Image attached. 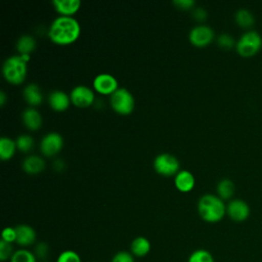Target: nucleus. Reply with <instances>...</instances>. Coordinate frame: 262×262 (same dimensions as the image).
Listing matches in <instances>:
<instances>
[{"label":"nucleus","instance_id":"9d476101","mask_svg":"<svg viewBox=\"0 0 262 262\" xmlns=\"http://www.w3.org/2000/svg\"><path fill=\"white\" fill-rule=\"evenodd\" d=\"M250 213V207L244 200L234 199L226 205V214L234 222H243L247 220Z\"/></svg>","mask_w":262,"mask_h":262},{"label":"nucleus","instance_id":"0eeeda50","mask_svg":"<svg viewBox=\"0 0 262 262\" xmlns=\"http://www.w3.org/2000/svg\"><path fill=\"white\" fill-rule=\"evenodd\" d=\"M71 102L77 107H88L95 101V96L91 88L85 85H78L74 87L70 93Z\"/></svg>","mask_w":262,"mask_h":262},{"label":"nucleus","instance_id":"aec40b11","mask_svg":"<svg viewBox=\"0 0 262 262\" xmlns=\"http://www.w3.org/2000/svg\"><path fill=\"white\" fill-rule=\"evenodd\" d=\"M234 19L236 25L242 29H250L255 24L253 13L246 8H239L234 14Z\"/></svg>","mask_w":262,"mask_h":262},{"label":"nucleus","instance_id":"f8f14e48","mask_svg":"<svg viewBox=\"0 0 262 262\" xmlns=\"http://www.w3.org/2000/svg\"><path fill=\"white\" fill-rule=\"evenodd\" d=\"M16 230V244L23 248L30 247L36 242V231L28 224H18L15 226Z\"/></svg>","mask_w":262,"mask_h":262},{"label":"nucleus","instance_id":"4be33fe9","mask_svg":"<svg viewBox=\"0 0 262 262\" xmlns=\"http://www.w3.org/2000/svg\"><path fill=\"white\" fill-rule=\"evenodd\" d=\"M36 48V40L31 35H23L16 41V49L19 55L29 54Z\"/></svg>","mask_w":262,"mask_h":262},{"label":"nucleus","instance_id":"72a5a7b5","mask_svg":"<svg viewBox=\"0 0 262 262\" xmlns=\"http://www.w3.org/2000/svg\"><path fill=\"white\" fill-rule=\"evenodd\" d=\"M173 4L176 5L180 9L187 10V9L192 8L194 6L195 2L193 0H174Z\"/></svg>","mask_w":262,"mask_h":262},{"label":"nucleus","instance_id":"ddd939ff","mask_svg":"<svg viewBox=\"0 0 262 262\" xmlns=\"http://www.w3.org/2000/svg\"><path fill=\"white\" fill-rule=\"evenodd\" d=\"M48 103L52 110L63 112L70 106L71 98L62 90H54L48 95Z\"/></svg>","mask_w":262,"mask_h":262},{"label":"nucleus","instance_id":"dca6fc26","mask_svg":"<svg viewBox=\"0 0 262 262\" xmlns=\"http://www.w3.org/2000/svg\"><path fill=\"white\" fill-rule=\"evenodd\" d=\"M23 170L31 175H36L41 173L45 169V161L43 158L32 155L28 156L24 161H23Z\"/></svg>","mask_w":262,"mask_h":262},{"label":"nucleus","instance_id":"f03ea898","mask_svg":"<svg viewBox=\"0 0 262 262\" xmlns=\"http://www.w3.org/2000/svg\"><path fill=\"white\" fill-rule=\"evenodd\" d=\"M198 212L200 217L208 223L221 221L226 214V205L218 195L207 193L200 198L198 202Z\"/></svg>","mask_w":262,"mask_h":262},{"label":"nucleus","instance_id":"393cba45","mask_svg":"<svg viewBox=\"0 0 262 262\" xmlns=\"http://www.w3.org/2000/svg\"><path fill=\"white\" fill-rule=\"evenodd\" d=\"M187 262H215V259L208 250L198 249L189 255Z\"/></svg>","mask_w":262,"mask_h":262},{"label":"nucleus","instance_id":"473e14b6","mask_svg":"<svg viewBox=\"0 0 262 262\" xmlns=\"http://www.w3.org/2000/svg\"><path fill=\"white\" fill-rule=\"evenodd\" d=\"M207 15H208L207 10L203 7L198 6V7L193 8V10H192V16L198 21H204L207 18Z\"/></svg>","mask_w":262,"mask_h":262},{"label":"nucleus","instance_id":"6e6552de","mask_svg":"<svg viewBox=\"0 0 262 262\" xmlns=\"http://www.w3.org/2000/svg\"><path fill=\"white\" fill-rule=\"evenodd\" d=\"M63 146V138L57 132H50L43 136L40 142V150L46 157H53Z\"/></svg>","mask_w":262,"mask_h":262},{"label":"nucleus","instance_id":"f257e3e1","mask_svg":"<svg viewBox=\"0 0 262 262\" xmlns=\"http://www.w3.org/2000/svg\"><path fill=\"white\" fill-rule=\"evenodd\" d=\"M81 27L73 16H57L50 25L48 36L57 45H70L80 36Z\"/></svg>","mask_w":262,"mask_h":262},{"label":"nucleus","instance_id":"9b49d317","mask_svg":"<svg viewBox=\"0 0 262 262\" xmlns=\"http://www.w3.org/2000/svg\"><path fill=\"white\" fill-rule=\"evenodd\" d=\"M93 88L102 95H112L119 89V85L117 79L113 75L102 73L94 78Z\"/></svg>","mask_w":262,"mask_h":262},{"label":"nucleus","instance_id":"c756f323","mask_svg":"<svg viewBox=\"0 0 262 262\" xmlns=\"http://www.w3.org/2000/svg\"><path fill=\"white\" fill-rule=\"evenodd\" d=\"M111 262H135V257L130 251H119L113 256Z\"/></svg>","mask_w":262,"mask_h":262},{"label":"nucleus","instance_id":"4c0bfd02","mask_svg":"<svg viewBox=\"0 0 262 262\" xmlns=\"http://www.w3.org/2000/svg\"><path fill=\"white\" fill-rule=\"evenodd\" d=\"M42 262H47V261H42Z\"/></svg>","mask_w":262,"mask_h":262},{"label":"nucleus","instance_id":"2eb2a0df","mask_svg":"<svg viewBox=\"0 0 262 262\" xmlns=\"http://www.w3.org/2000/svg\"><path fill=\"white\" fill-rule=\"evenodd\" d=\"M24 125L30 130H38L42 126V116L35 107H28L21 113Z\"/></svg>","mask_w":262,"mask_h":262},{"label":"nucleus","instance_id":"a211bd4d","mask_svg":"<svg viewBox=\"0 0 262 262\" xmlns=\"http://www.w3.org/2000/svg\"><path fill=\"white\" fill-rule=\"evenodd\" d=\"M150 242L144 236H137L130 244V252L137 258L145 257L150 252Z\"/></svg>","mask_w":262,"mask_h":262},{"label":"nucleus","instance_id":"5701e85b","mask_svg":"<svg viewBox=\"0 0 262 262\" xmlns=\"http://www.w3.org/2000/svg\"><path fill=\"white\" fill-rule=\"evenodd\" d=\"M234 189H235L234 183L228 178L221 179L217 184L218 196L223 201L231 199L232 195L234 194Z\"/></svg>","mask_w":262,"mask_h":262},{"label":"nucleus","instance_id":"412c9836","mask_svg":"<svg viewBox=\"0 0 262 262\" xmlns=\"http://www.w3.org/2000/svg\"><path fill=\"white\" fill-rule=\"evenodd\" d=\"M16 143L9 137L3 136L0 138V158L3 161L10 160L16 150Z\"/></svg>","mask_w":262,"mask_h":262},{"label":"nucleus","instance_id":"b1692460","mask_svg":"<svg viewBox=\"0 0 262 262\" xmlns=\"http://www.w3.org/2000/svg\"><path fill=\"white\" fill-rule=\"evenodd\" d=\"M9 262H37V257L33 251L21 248L14 251Z\"/></svg>","mask_w":262,"mask_h":262},{"label":"nucleus","instance_id":"f704fd0d","mask_svg":"<svg viewBox=\"0 0 262 262\" xmlns=\"http://www.w3.org/2000/svg\"><path fill=\"white\" fill-rule=\"evenodd\" d=\"M64 164H66V163H64L62 160L57 159V160H55V161L53 162V168H54L55 171L61 172V171L64 169V167H66Z\"/></svg>","mask_w":262,"mask_h":262},{"label":"nucleus","instance_id":"39448f33","mask_svg":"<svg viewBox=\"0 0 262 262\" xmlns=\"http://www.w3.org/2000/svg\"><path fill=\"white\" fill-rule=\"evenodd\" d=\"M112 108L120 115H129L133 112L135 100L132 93L126 88H119L110 98Z\"/></svg>","mask_w":262,"mask_h":262},{"label":"nucleus","instance_id":"423d86ee","mask_svg":"<svg viewBox=\"0 0 262 262\" xmlns=\"http://www.w3.org/2000/svg\"><path fill=\"white\" fill-rule=\"evenodd\" d=\"M179 168L180 163L178 159L171 154H160L154 160V169L156 172L166 177L176 175L180 171Z\"/></svg>","mask_w":262,"mask_h":262},{"label":"nucleus","instance_id":"c9c22d12","mask_svg":"<svg viewBox=\"0 0 262 262\" xmlns=\"http://www.w3.org/2000/svg\"><path fill=\"white\" fill-rule=\"evenodd\" d=\"M6 101H7V96H6L5 92L2 90V91H0V104L3 106L6 103Z\"/></svg>","mask_w":262,"mask_h":262},{"label":"nucleus","instance_id":"4468645a","mask_svg":"<svg viewBox=\"0 0 262 262\" xmlns=\"http://www.w3.org/2000/svg\"><path fill=\"white\" fill-rule=\"evenodd\" d=\"M175 187L181 192L190 191L195 184L194 176L188 170H180L174 178Z\"/></svg>","mask_w":262,"mask_h":262},{"label":"nucleus","instance_id":"c85d7f7f","mask_svg":"<svg viewBox=\"0 0 262 262\" xmlns=\"http://www.w3.org/2000/svg\"><path fill=\"white\" fill-rule=\"evenodd\" d=\"M12 244H8L4 241H0V260L2 262L9 261L13 255Z\"/></svg>","mask_w":262,"mask_h":262},{"label":"nucleus","instance_id":"e433bc0d","mask_svg":"<svg viewBox=\"0 0 262 262\" xmlns=\"http://www.w3.org/2000/svg\"><path fill=\"white\" fill-rule=\"evenodd\" d=\"M89 262H97V261H89Z\"/></svg>","mask_w":262,"mask_h":262},{"label":"nucleus","instance_id":"7ed1b4c3","mask_svg":"<svg viewBox=\"0 0 262 262\" xmlns=\"http://www.w3.org/2000/svg\"><path fill=\"white\" fill-rule=\"evenodd\" d=\"M27 63L20 55H12L6 58L2 66L5 80L13 85L21 84L27 77Z\"/></svg>","mask_w":262,"mask_h":262},{"label":"nucleus","instance_id":"1a4fd4ad","mask_svg":"<svg viewBox=\"0 0 262 262\" xmlns=\"http://www.w3.org/2000/svg\"><path fill=\"white\" fill-rule=\"evenodd\" d=\"M214 31L212 28L205 26V25H200L193 27L189 34H188V39L190 43L196 47H204L209 45L213 39H214Z\"/></svg>","mask_w":262,"mask_h":262},{"label":"nucleus","instance_id":"f3484780","mask_svg":"<svg viewBox=\"0 0 262 262\" xmlns=\"http://www.w3.org/2000/svg\"><path fill=\"white\" fill-rule=\"evenodd\" d=\"M52 3L55 10L63 16H72L81 6L79 0H53Z\"/></svg>","mask_w":262,"mask_h":262},{"label":"nucleus","instance_id":"a878e982","mask_svg":"<svg viewBox=\"0 0 262 262\" xmlns=\"http://www.w3.org/2000/svg\"><path fill=\"white\" fill-rule=\"evenodd\" d=\"M15 143H16V147L18 150H20L23 152H28L33 148L34 139L29 134H21L16 138Z\"/></svg>","mask_w":262,"mask_h":262},{"label":"nucleus","instance_id":"7c9ffc66","mask_svg":"<svg viewBox=\"0 0 262 262\" xmlns=\"http://www.w3.org/2000/svg\"><path fill=\"white\" fill-rule=\"evenodd\" d=\"M35 256L40 259H42L43 261H45V259L47 258L48 254H49V247L45 242H40L35 246V250L33 251Z\"/></svg>","mask_w":262,"mask_h":262},{"label":"nucleus","instance_id":"2f4dec72","mask_svg":"<svg viewBox=\"0 0 262 262\" xmlns=\"http://www.w3.org/2000/svg\"><path fill=\"white\" fill-rule=\"evenodd\" d=\"M1 241L8 244H13L16 242V230L15 227H5L1 232Z\"/></svg>","mask_w":262,"mask_h":262},{"label":"nucleus","instance_id":"20e7f679","mask_svg":"<svg viewBox=\"0 0 262 262\" xmlns=\"http://www.w3.org/2000/svg\"><path fill=\"white\" fill-rule=\"evenodd\" d=\"M262 48V37L256 31H247L236 41L235 49L237 53L245 58L256 55Z\"/></svg>","mask_w":262,"mask_h":262},{"label":"nucleus","instance_id":"cd10ccee","mask_svg":"<svg viewBox=\"0 0 262 262\" xmlns=\"http://www.w3.org/2000/svg\"><path fill=\"white\" fill-rule=\"evenodd\" d=\"M56 262H82V259L76 251L64 250L58 255Z\"/></svg>","mask_w":262,"mask_h":262},{"label":"nucleus","instance_id":"bb28decb","mask_svg":"<svg viewBox=\"0 0 262 262\" xmlns=\"http://www.w3.org/2000/svg\"><path fill=\"white\" fill-rule=\"evenodd\" d=\"M217 44L220 48L225 49V50H229V49H231L232 47L235 46L236 42H235L234 38L231 35H229L227 33H222L217 38Z\"/></svg>","mask_w":262,"mask_h":262},{"label":"nucleus","instance_id":"6ab92c4d","mask_svg":"<svg viewBox=\"0 0 262 262\" xmlns=\"http://www.w3.org/2000/svg\"><path fill=\"white\" fill-rule=\"evenodd\" d=\"M23 96L25 98V100L30 104V105H39L42 101H43V94L41 92L40 87L35 84V83H31L28 84L24 91H23Z\"/></svg>","mask_w":262,"mask_h":262}]
</instances>
